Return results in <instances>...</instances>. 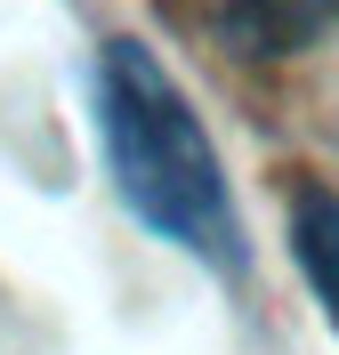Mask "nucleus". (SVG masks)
I'll return each instance as SVG.
<instances>
[{"label":"nucleus","mask_w":339,"mask_h":355,"mask_svg":"<svg viewBox=\"0 0 339 355\" xmlns=\"http://www.w3.org/2000/svg\"><path fill=\"white\" fill-rule=\"evenodd\" d=\"M97 137H105L113 194L130 202L146 234L194 250L202 266H226V275L243 266V210L226 194V162L146 41L97 49Z\"/></svg>","instance_id":"f257e3e1"},{"label":"nucleus","mask_w":339,"mask_h":355,"mask_svg":"<svg viewBox=\"0 0 339 355\" xmlns=\"http://www.w3.org/2000/svg\"><path fill=\"white\" fill-rule=\"evenodd\" d=\"M291 250H299V266H307L315 299L331 307V323H339V194L307 186V194L291 202Z\"/></svg>","instance_id":"f03ea898"},{"label":"nucleus","mask_w":339,"mask_h":355,"mask_svg":"<svg viewBox=\"0 0 339 355\" xmlns=\"http://www.w3.org/2000/svg\"><path fill=\"white\" fill-rule=\"evenodd\" d=\"M323 8H331V0H226V24H234L259 57H275V49L307 41L323 24Z\"/></svg>","instance_id":"7ed1b4c3"}]
</instances>
